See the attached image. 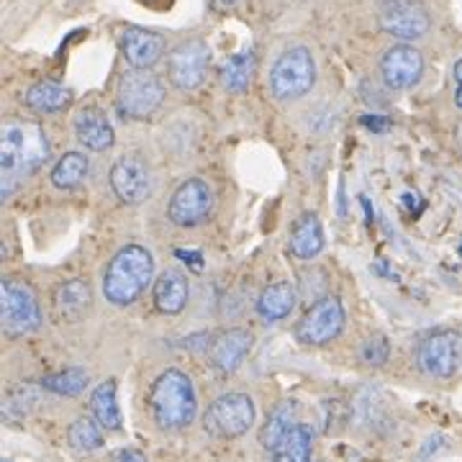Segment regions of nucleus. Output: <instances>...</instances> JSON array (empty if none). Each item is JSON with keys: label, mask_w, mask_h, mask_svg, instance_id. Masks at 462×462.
Wrapping results in <instances>:
<instances>
[{"label": "nucleus", "mask_w": 462, "mask_h": 462, "mask_svg": "<svg viewBox=\"0 0 462 462\" xmlns=\"http://www.w3.org/2000/svg\"><path fill=\"white\" fill-rule=\"evenodd\" d=\"M254 69H257V57H254V51H239V54H234L231 60L224 62L221 67V83L226 90L231 93H245L252 83V78H254Z\"/></svg>", "instance_id": "obj_25"}, {"label": "nucleus", "mask_w": 462, "mask_h": 462, "mask_svg": "<svg viewBox=\"0 0 462 462\" xmlns=\"http://www.w3.org/2000/svg\"><path fill=\"white\" fill-rule=\"evenodd\" d=\"M167 214L178 226H199V224H203L208 216L214 214V193H211L208 182L199 180V178H190V180L182 182L170 199Z\"/></svg>", "instance_id": "obj_9"}, {"label": "nucleus", "mask_w": 462, "mask_h": 462, "mask_svg": "<svg viewBox=\"0 0 462 462\" xmlns=\"http://www.w3.org/2000/svg\"><path fill=\"white\" fill-rule=\"evenodd\" d=\"M175 254H178L180 260H185V263L193 264V267H200V264H203V260H200L199 252H193V254H185V249H175Z\"/></svg>", "instance_id": "obj_33"}, {"label": "nucleus", "mask_w": 462, "mask_h": 462, "mask_svg": "<svg viewBox=\"0 0 462 462\" xmlns=\"http://www.w3.org/2000/svg\"><path fill=\"white\" fill-rule=\"evenodd\" d=\"M380 72H383V80L388 88L393 90H406L421 80V72H424V57L416 47L409 44H398L393 50H388L383 54V62H380Z\"/></svg>", "instance_id": "obj_13"}, {"label": "nucleus", "mask_w": 462, "mask_h": 462, "mask_svg": "<svg viewBox=\"0 0 462 462\" xmlns=\"http://www.w3.org/2000/svg\"><path fill=\"white\" fill-rule=\"evenodd\" d=\"M462 339L455 331H437L419 346V367L431 378H452L460 367Z\"/></svg>", "instance_id": "obj_11"}, {"label": "nucleus", "mask_w": 462, "mask_h": 462, "mask_svg": "<svg viewBox=\"0 0 462 462\" xmlns=\"http://www.w3.org/2000/svg\"><path fill=\"white\" fill-rule=\"evenodd\" d=\"M455 80L462 85V60L457 62V65H455Z\"/></svg>", "instance_id": "obj_34"}, {"label": "nucleus", "mask_w": 462, "mask_h": 462, "mask_svg": "<svg viewBox=\"0 0 462 462\" xmlns=\"http://www.w3.org/2000/svg\"><path fill=\"white\" fill-rule=\"evenodd\" d=\"M69 103H72V93L67 90L65 85L51 83V80L36 83L33 88H29V93H26V106L33 108V111H39V114H57V111H65Z\"/></svg>", "instance_id": "obj_23"}, {"label": "nucleus", "mask_w": 462, "mask_h": 462, "mask_svg": "<svg viewBox=\"0 0 462 462\" xmlns=\"http://www.w3.org/2000/svg\"><path fill=\"white\" fill-rule=\"evenodd\" d=\"M121 50L134 69H149L160 62V57L165 51V39L160 33L132 26L121 36Z\"/></svg>", "instance_id": "obj_16"}, {"label": "nucleus", "mask_w": 462, "mask_h": 462, "mask_svg": "<svg viewBox=\"0 0 462 462\" xmlns=\"http://www.w3.org/2000/svg\"><path fill=\"white\" fill-rule=\"evenodd\" d=\"M149 411L160 430L178 431L193 424L199 413L193 380L182 370H165L152 383L149 391Z\"/></svg>", "instance_id": "obj_2"}, {"label": "nucleus", "mask_w": 462, "mask_h": 462, "mask_svg": "<svg viewBox=\"0 0 462 462\" xmlns=\"http://www.w3.org/2000/svg\"><path fill=\"white\" fill-rule=\"evenodd\" d=\"M388 355H391V345L383 334H373L360 349L363 363L370 365V367H380V365L388 363Z\"/></svg>", "instance_id": "obj_30"}, {"label": "nucleus", "mask_w": 462, "mask_h": 462, "mask_svg": "<svg viewBox=\"0 0 462 462\" xmlns=\"http://www.w3.org/2000/svg\"><path fill=\"white\" fill-rule=\"evenodd\" d=\"M296 306V288L291 282H273L257 300V311L264 321H282Z\"/></svg>", "instance_id": "obj_22"}, {"label": "nucleus", "mask_w": 462, "mask_h": 462, "mask_svg": "<svg viewBox=\"0 0 462 462\" xmlns=\"http://www.w3.org/2000/svg\"><path fill=\"white\" fill-rule=\"evenodd\" d=\"M455 139H457V149H460V154H462V124L457 126V134H455Z\"/></svg>", "instance_id": "obj_35"}, {"label": "nucleus", "mask_w": 462, "mask_h": 462, "mask_svg": "<svg viewBox=\"0 0 462 462\" xmlns=\"http://www.w3.org/2000/svg\"><path fill=\"white\" fill-rule=\"evenodd\" d=\"M380 26L396 39L413 42L430 32L431 18L421 0H391L380 14Z\"/></svg>", "instance_id": "obj_10"}, {"label": "nucleus", "mask_w": 462, "mask_h": 462, "mask_svg": "<svg viewBox=\"0 0 462 462\" xmlns=\"http://www.w3.org/2000/svg\"><path fill=\"white\" fill-rule=\"evenodd\" d=\"M324 249V231L316 214H303L291 229V252L298 260H314Z\"/></svg>", "instance_id": "obj_20"}, {"label": "nucleus", "mask_w": 462, "mask_h": 462, "mask_svg": "<svg viewBox=\"0 0 462 462\" xmlns=\"http://www.w3.org/2000/svg\"><path fill=\"white\" fill-rule=\"evenodd\" d=\"M311 447H314V434L309 427L298 424L281 445L270 452L273 462H309L311 460Z\"/></svg>", "instance_id": "obj_26"}, {"label": "nucleus", "mask_w": 462, "mask_h": 462, "mask_svg": "<svg viewBox=\"0 0 462 462\" xmlns=\"http://www.w3.org/2000/svg\"><path fill=\"white\" fill-rule=\"evenodd\" d=\"M75 134L80 144L93 152H106L114 144V126L100 108H83L75 116Z\"/></svg>", "instance_id": "obj_18"}, {"label": "nucleus", "mask_w": 462, "mask_h": 462, "mask_svg": "<svg viewBox=\"0 0 462 462\" xmlns=\"http://www.w3.org/2000/svg\"><path fill=\"white\" fill-rule=\"evenodd\" d=\"M51 309L60 321H80L93 309V293L85 281H67L54 291Z\"/></svg>", "instance_id": "obj_17"}, {"label": "nucleus", "mask_w": 462, "mask_h": 462, "mask_svg": "<svg viewBox=\"0 0 462 462\" xmlns=\"http://www.w3.org/2000/svg\"><path fill=\"white\" fill-rule=\"evenodd\" d=\"M152 278H154L152 254L139 245H129L116 252V257L106 267L103 293L116 306H129L152 285Z\"/></svg>", "instance_id": "obj_3"}, {"label": "nucleus", "mask_w": 462, "mask_h": 462, "mask_svg": "<svg viewBox=\"0 0 462 462\" xmlns=\"http://www.w3.org/2000/svg\"><path fill=\"white\" fill-rule=\"evenodd\" d=\"M165 100V85L152 69H129L121 75L116 90V106L129 118H147Z\"/></svg>", "instance_id": "obj_5"}, {"label": "nucleus", "mask_w": 462, "mask_h": 462, "mask_svg": "<svg viewBox=\"0 0 462 462\" xmlns=\"http://www.w3.org/2000/svg\"><path fill=\"white\" fill-rule=\"evenodd\" d=\"M208 60H211V51L206 47V42L190 39V42L178 44L170 54V62H167L172 85L180 90H196L206 80Z\"/></svg>", "instance_id": "obj_12"}, {"label": "nucleus", "mask_w": 462, "mask_h": 462, "mask_svg": "<svg viewBox=\"0 0 462 462\" xmlns=\"http://www.w3.org/2000/svg\"><path fill=\"white\" fill-rule=\"evenodd\" d=\"M316 83L314 54L306 47L282 51L270 72V90L278 100H296L306 96Z\"/></svg>", "instance_id": "obj_4"}, {"label": "nucleus", "mask_w": 462, "mask_h": 462, "mask_svg": "<svg viewBox=\"0 0 462 462\" xmlns=\"http://www.w3.org/2000/svg\"><path fill=\"white\" fill-rule=\"evenodd\" d=\"M88 175V160L80 152H67L65 157L51 170V182L62 190H72L85 180Z\"/></svg>", "instance_id": "obj_27"}, {"label": "nucleus", "mask_w": 462, "mask_h": 462, "mask_svg": "<svg viewBox=\"0 0 462 462\" xmlns=\"http://www.w3.org/2000/svg\"><path fill=\"white\" fill-rule=\"evenodd\" d=\"M345 329V306L337 296H324L300 316L296 334L306 345H327Z\"/></svg>", "instance_id": "obj_8"}, {"label": "nucleus", "mask_w": 462, "mask_h": 462, "mask_svg": "<svg viewBox=\"0 0 462 462\" xmlns=\"http://www.w3.org/2000/svg\"><path fill=\"white\" fill-rule=\"evenodd\" d=\"M111 188L124 203L136 206L152 193V172L139 157H121L111 167Z\"/></svg>", "instance_id": "obj_14"}, {"label": "nucleus", "mask_w": 462, "mask_h": 462, "mask_svg": "<svg viewBox=\"0 0 462 462\" xmlns=\"http://www.w3.org/2000/svg\"><path fill=\"white\" fill-rule=\"evenodd\" d=\"M114 462H149L139 449H118L114 455Z\"/></svg>", "instance_id": "obj_31"}, {"label": "nucleus", "mask_w": 462, "mask_h": 462, "mask_svg": "<svg viewBox=\"0 0 462 462\" xmlns=\"http://www.w3.org/2000/svg\"><path fill=\"white\" fill-rule=\"evenodd\" d=\"M42 388H47L57 396H80L85 388H88V373L83 367H69V370H62V373H54V375H47L42 380Z\"/></svg>", "instance_id": "obj_29"}, {"label": "nucleus", "mask_w": 462, "mask_h": 462, "mask_svg": "<svg viewBox=\"0 0 462 462\" xmlns=\"http://www.w3.org/2000/svg\"><path fill=\"white\" fill-rule=\"evenodd\" d=\"M188 293H190L188 278L178 270H165L154 282V306L160 314H180L188 303Z\"/></svg>", "instance_id": "obj_19"}, {"label": "nucleus", "mask_w": 462, "mask_h": 462, "mask_svg": "<svg viewBox=\"0 0 462 462\" xmlns=\"http://www.w3.org/2000/svg\"><path fill=\"white\" fill-rule=\"evenodd\" d=\"M254 424V403L247 393H229L216 398L203 416V427L211 437L218 439H236L247 434Z\"/></svg>", "instance_id": "obj_7"}, {"label": "nucleus", "mask_w": 462, "mask_h": 462, "mask_svg": "<svg viewBox=\"0 0 462 462\" xmlns=\"http://www.w3.org/2000/svg\"><path fill=\"white\" fill-rule=\"evenodd\" d=\"M50 160V142L44 129L33 121H5L0 134L3 196L14 193L21 175H29Z\"/></svg>", "instance_id": "obj_1"}, {"label": "nucleus", "mask_w": 462, "mask_h": 462, "mask_svg": "<svg viewBox=\"0 0 462 462\" xmlns=\"http://www.w3.org/2000/svg\"><path fill=\"white\" fill-rule=\"evenodd\" d=\"M249 349H252V334L247 329H226L211 339L208 360L218 375H231L245 363Z\"/></svg>", "instance_id": "obj_15"}, {"label": "nucleus", "mask_w": 462, "mask_h": 462, "mask_svg": "<svg viewBox=\"0 0 462 462\" xmlns=\"http://www.w3.org/2000/svg\"><path fill=\"white\" fill-rule=\"evenodd\" d=\"M455 100H457V108H462V85L457 88V96H455Z\"/></svg>", "instance_id": "obj_36"}, {"label": "nucleus", "mask_w": 462, "mask_h": 462, "mask_svg": "<svg viewBox=\"0 0 462 462\" xmlns=\"http://www.w3.org/2000/svg\"><path fill=\"white\" fill-rule=\"evenodd\" d=\"M0 324L8 337L29 334L42 324L39 300L26 282L5 281L0 285Z\"/></svg>", "instance_id": "obj_6"}, {"label": "nucleus", "mask_w": 462, "mask_h": 462, "mask_svg": "<svg viewBox=\"0 0 462 462\" xmlns=\"http://www.w3.org/2000/svg\"><path fill=\"white\" fill-rule=\"evenodd\" d=\"M103 427L90 416H80L78 421H72V427L67 431V442L78 452H93L103 447Z\"/></svg>", "instance_id": "obj_28"}, {"label": "nucleus", "mask_w": 462, "mask_h": 462, "mask_svg": "<svg viewBox=\"0 0 462 462\" xmlns=\"http://www.w3.org/2000/svg\"><path fill=\"white\" fill-rule=\"evenodd\" d=\"M296 427V403L293 401H281L264 421L263 431H260V445L267 452H273Z\"/></svg>", "instance_id": "obj_21"}, {"label": "nucleus", "mask_w": 462, "mask_h": 462, "mask_svg": "<svg viewBox=\"0 0 462 462\" xmlns=\"http://www.w3.org/2000/svg\"><path fill=\"white\" fill-rule=\"evenodd\" d=\"M90 411H93V419L98 421L103 430H121V409H118L114 380L100 383L98 388L93 391V396H90Z\"/></svg>", "instance_id": "obj_24"}, {"label": "nucleus", "mask_w": 462, "mask_h": 462, "mask_svg": "<svg viewBox=\"0 0 462 462\" xmlns=\"http://www.w3.org/2000/svg\"><path fill=\"white\" fill-rule=\"evenodd\" d=\"M388 118H380V116H363V126H370V132H383L388 129Z\"/></svg>", "instance_id": "obj_32"}]
</instances>
